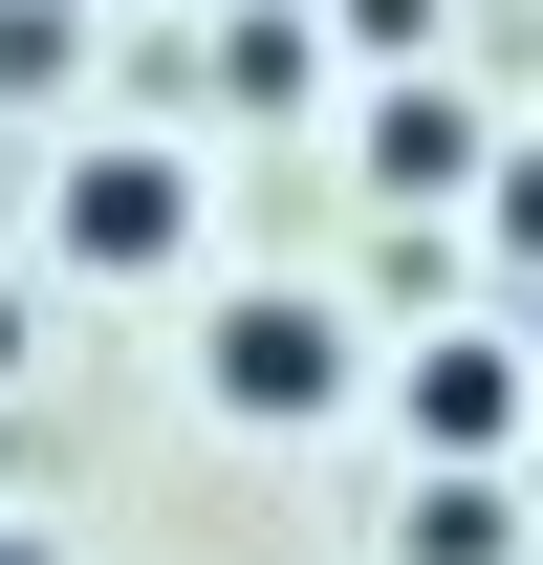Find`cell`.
<instances>
[{
  "label": "cell",
  "instance_id": "6da1fadb",
  "mask_svg": "<svg viewBox=\"0 0 543 565\" xmlns=\"http://www.w3.org/2000/svg\"><path fill=\"white\" fill-rule=\"evenodd\" d=\"M348 370H370V327H348L327 282H217V327H196V392H217L239 435H327Z\"/></svg>",
  "mask_w": 543,
  "mask_h": 565
},
{
  "label": "cell",
  "instance_id": "ba28073f",
  "mask_svg": "<svg viewBox=\"0 0 543 565\" xmlns=\"http://www.w3.org/2000/svg\"><path fill=\"white\" fill-rule=\"evenodd\" d=\"M0 565H44V544H22V522H0Z\"/></svg>",
  "mask_w": 543,
  "mask_h": 565
},
{
  "label": "cell",
  "instance_id": "8992f818",
  "mask_svg": "<svg viewBox=\"0 0 543 565\" xmlns=\"http://www.w3.org/2000/svg\"><path fill=\"white\" fill-rule=\"evenodd\" d=\"M0 370H22V282H0Z\"/></svg>",
  "mask_w": 543,
  "mask_h": 565
},
{
  "label": "cell",
  "instance_id": "3957f363",
  "mask_svg": "<svg viewBox=\"0 0 543 565\" xmlns=\"http://www.w3.org/2000/svg\"><path fill=\"white\" fill-rule=\"evenodd\" d=\"M392 414H413V457H522L543 435V349L522 327H435V349L392 370Z\"/></svg>",
  "mask_w": 543,
  "mask_h": 565
},
{
  "label": "cell",
  "instance_id": "52a82bcc",
  "mask_svg": "<svg viewBox=\"0 0 543 565\" xmlns=\"http://www.w3.org/2000/svg\"><path fill=\"white\" fill-rule=\"evenodd\" d=\"M0 217H22V131H0Z\"/></svg>",
  "mask_w": 543,
  "mask_h": 565
},
{
  "label": "cell",
  "instance_id": "9c48e42d",
  "mask_svg": "<svg viewBox=\"0 0 543 565\" xmlns=\"http://www.w3.org/2000/svg\"><path fill=\"white\" fill-rule=\"evenodd\" d=\"M522 349H543V305H522Z\"/></svg>",
  "mask_w": 543,
  "mask_h": 565
},
{
  "label": "cell",
  "instance_id": "5b68a950",
  "mask_svg": "<svg viewBox=\"0 0 543 565\" xmlns=\"http://www.w3.org/2000/svg\"><path fill=\"white\" fill-rule=\"evenodd\" d=\"M478 174H500V152H478L457 87H392V109H370V196H478Z\"/></svg>",
  "mask_w": 543,
  "mask_h": 565
},
{
  "label": "cell",
  "instance_id": "277c9868",
  "mask_svg": "<svg viewBox=\"0 0 543 565\" xmlns=\"http://www.w3.org/2000/svg\"><path fill=\"white\" fill-rule=\"evenodd\" d=\"M543 522H522V457H413V500H392V565H522Z\"/></svg>",
  "mask_w": 543,
  "mask_h": 565
},
{
  "label": "cell",
  "instance_id": "7a4b0ae2",
  "mask_svg": "<svg viewBox=\"0 0 543 565\" xmlns=\"http://www.w3.org/2000/svg\"><path fill=\"white\" fill-rule=\"evenodd\" d=\"M44 239H66L87 282H174V262H196V152H174V131L66 152V174H44Z\"/></svg>",
  "mask_w": 543,
  "mask_h": 565
}]
</instances>
